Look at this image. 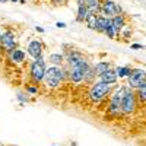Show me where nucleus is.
<instances>
[{"label": "nucleus", "instance_id": "obj_25", "mask_svg": "<svg viewBox=\"0 0 146 146\" xmlns=\"http://www.w3.org/2000/svg\"><path fill=\"white\" fill-rule=\"evenodd\" d=\"M35 29L38 32H44V28H41V27H35Z\"/></svg>", "mask_w": 146, "mask_h": 146}, {"label": "nucleus", "instance_id": "obj_20", "mask_svg": "<svg viewBox=\"0 0 146 146\" xmlns=\"http://www.w3.org/2000/svg\"><path fill=\"white\" fill-rule=\"evenodd\" d=\"M53 6H64L67 3V0H50Z\"/></svg>", "mask_w": 146, "mask_h": 146}, {"label": "nucleus", "instance_id": "obj_1", "mask_svg": "<svg viewBox=\"0 0 146 146\" xmlns=\"http://www.w3.org/2000/svg\"><path fill=\"white\" fill-rule=\"evenodd\" d=\"M66 70L62 66H50L47 67L45 70V75H44V83L47 88H58L62 85L63 79L66 78Z\"/></svg>", "mask_w": 146, "mask_h": 146}, {"label": "nucleus", "instance_id": "obj_2", "mask_svg": "<svg viewBox=\"0 0 146 146\" xmlns=\"http://www.w3.org/2000/svg\"><path fill=\"white\" fill-rule=\"evenodd\" d=\"M113 89H114V85L104 83L101 80L94 82L91 89H89V98L94 102H101V101H104L107 96L113 92Z\"/></svg>", "mask_w": 146, "mask_h": 146}, {"label": "nucleus", "instance_id": "obj_4", "mask_svg": "<svg viewBox=\"0 0 146 146\" xmlns=\"http://www.w3.org/2000/svg\"><path fill=\"white\" fill-rule=\"evenodd\" d=\"M45 70H47L45 60L42 57L35 58L34 62L31 63V66H29V78H31V80L35 85H38L40 82H42L44 75H45Z\"/></svg>", "mask_w": 146, "mask_h": 146}, {"label": "nucleus", "instance_id": "obj_10", "mask_svg": "<svg viewBox=\"0 0 146 146\" xmlns=\"http://www.w3.org/2000/svg\"><path fill=\"white\" fill-rule=\"evenodd\" d=\"M111 23H113V28H114V31H115V34H117V38H118L120 34H121V31L127 27V18H126L123 13L117 15V16L111 18Z\"/></svg>", "mask_w": 146, "mask_h": 146}, {"label": "nucleus", "instance_id": "obj_8", "mask_svg": "<svg viewBox=\"0 0 146 146\" xmlns=\"http://www.w3.org/2000/svg\"><path fill=\"white\" fill-rule=\"evenodd\" d=\"M145 79H146V70H143V69H131L130 75L127 76V85H129V88L136 89Z\"/></svg>", "mask_w": 146, "mask_h": 146}, {"label": "nucleus", "instance_id": "obj_15", "mask_svg": "<svg viewBox=\"0 0 146 146\" xmlns=\"http://www.w3.org/2000/svg\"><path fill=\"white\" fill-rule=\"evenodd\" d=\"M48 62H50L53 66H62L66 62V57L62 53H51L48 56Z\"/></svg>", "mask_w": 146, "mask_h": 146}, {"label": "nucleus", "instance_id": "obj_21", "mask_svg": "<svg viewBox=\"0 0 146 146\" xmlns=\"http://www.w3.org/2000/svg\"><path fill=\"white\" fill-rule=\"evenodd\" d=\"M145 45L142 44H131V50H143Z\"/></svg>", "mask_w": 146, "mask_h": 146}, {"label": "nucleus", "instance_id": "obj_7", "mask_svg": "<svg viewBox=\"0 0 146 146\" xmlns=\"http://www.w3.org/2000/svg\"><path fill=\"white\" fill-rule=\"evenodd\" d=\"M101 13L107 18H114L123 13V9L114 0H101Z\"/></svg>", "mask_w": 146, "mask_h": 146}, {"label": "nucleus", "instance_id": "obj_17", "mask_svg": "<svg viewBox=\"0 0 146 146\" xmlns=\"http://www.w3.org/2000/svg\"><path fill=\"white\" fill-rule=\"evenodd\" d=\"M135 92H136V96L140 102H146V79L136 88Z\"/></svg>", "mask_w": 146, "mask_h": 146}, {"label": "nucleus", "instance_id": "obj_13", "mask_svg": "<svg viewBox=\"0 0 146 146\" xmlns=\"http://www.w3.org/2000/svg\"><path fill=\"white\" fill-rule=\"evenodd\" d=\"M9 57H10V60H12L13 63L21 64V63L25 62L27 54H25V51H23V50H21V48H15L13 51H10V53H9Z\"/></svg>", "mask_w": 146, "mask_h": 146}, {"label": "nucleus", "instance_id": "obj_19", "mask_svg": "<svg viewBox=\"0 0 146 146\" xmlns=\"http://www.w3.org/2000/svg\"><path fill=\"white\" fill-rule=\"evenodd\" d=\"M96 16L98 15H92V13H89V16L86 18V25H88V28L89 29H94L95 31V25H96Z\"/></svg>", "mask_w": 146, "mask_h": 146}, {"label": "nucleus", "instance_id": "obj_18", "mask_svg": "<svg viewBox=\"0 0 146 146\" xmlns=\"http://www.w3.org/2000/svg\"><path fill=\"white\" fill-rule=\"evenodd\" d=\"M131 72V67L130 66H120L115 69V73H117V78L123 79V78H127Z\"/></svg>", "mask_w": 146, "mask_h": 146}, {"label": "nucleus", "instance_id": "obj_12", "mask_svg": "<svg viewBox=\"0 0 146 146\" xmlns=\"http://www.w3.org/2000/svg\"><path fill=\"white\" fill-rule=\"evenodd\" d=\"M110 22H111V18H107V16H104V15H98V16H96L95 31H96V32L104 34V31H105V29H107V27L110 25Z\"/></svg>", "mask_w": 146, "mask_h": 146}, {"label": "nucleus", "instance_id": "obj_27", "mask_svg": "<svg viewBox=\"0 0 146 146\" xmlns=\"http://www.w3.org/2000/svg\"><path fill=\"white\" fill-rule=\"evenodd\" d=\"M0 40H2V31H0Z\"/></svg>", "mask_w": 146, "mask_h": 146}, {"label": "nucleus", "instance_id": "obj_6", "mask_svg": "<svg viewBox=\"0 0 146 146\" xmlns=\"http://www.w3.org/2000/svg\"><path fill=\"white\" fill-rule=\"evenodd\" d=\"M16 32L12 29V28H6L2 34V40H0V48L2 50H5V53H10V51H13L16 47Z\"/></svg>", "mask_w": 146, "mask_h": 146}, {"label": "nucleus", "instance_id": "obj_14", "mask_svg": "<svg viewBox=\"0 0 146 146\" xmlns=\"http://www.w3.org/2000/svg\"><path fill=\"white\" fill-rule=\"evenodd\" d=\"M108 69H111V63L110 62H98L95 66H94V73H95V76H101L104 72H107Z\"/></svg>", "mask_w": 146, "mask_h": 146}, {"label": "nucleus", "instance_id": "obj_5", "mask_svg": "<svg viewBox=\"0 0 146 146\" xmlns=\"http://www.w3.org/2000/svg\"><path fill=\"white\" fill-rule=\"evenodd\" d=\"M137 107V96L136 92L131 88H126L123 101H121V113L123 114H131L135 113V110Z\"/></svg>", "mask_w": 146, "mask_h": 146}, {"label": "nucleus", "instance_id": "obj_11", "mask_svg": "<svg viewBox=\"0 0 146 146\" xmlns=\"http://www.w3.org/2000/svg\"><path fill=\"white\" fill-rule=\"evenodd\" d=\"M117 73H115V69H108L107 72H104L102 75L100 76V80L104 82V83H110V85H114L117 82Z\"/></svg>", "mask_w": 146, "mask_h": 146}, {"label": "nucleus", "instance_id": "obj_3", "mask_svg": "<svg viewBox=\"0 0 146 146\" xmlns=\"http://www.w3.org/2000/svg\"><path fill=\"white\" fill-rule=\"evenodd\" d=\"M126 92V86H114L113 92L110 94V102H108V113L113 115L121 114V101Z\"/></svg>", "mask_w": 146, "mask_h": 146}, {"label": "nucleus", "instance_id": "obj_9", "mask_svg": "<svg viewBox=\"0 0 146 146\" xmlns=\"http://www.w3.org/2000/svg\"><path fill=\"white\" fill-rule=\"evenodd\" d=\"M27 50H28V54H29L34 60H35V58H40V57H42L44 44H42L41 40H32V41H29Z\"/></svg>", "mask_w": 146, "mask_h": 146}, {"label": "nucleus", "instance_id": "obj_23", "mask_svg": "<svg viewBox=\"0 0 146 146\" xmlns=\"http://www.w3.org/2000/svg\"><path fill=\"white\" fill-rule=\"evenodd\" d=\"M56 27H57V28H66L67 25H66L64 22H56Z\"/></svg>", "mask_w": 146, "mask_h": 146}, {"label": "nucleus", "instance_id": "obj_22", "mask_svg": "<svg viewBox=\"0 0 146 146\" xmlns=\"http://www.w3.org/2000/svg\"><path fill=\"white\" fill-rule=\"evenodd\" d=\"M27 91L31 92V94H36V92H38V88H35V86H27Z\"/></svg>", "mask_w": 146, "mask_h": 146}, {"label": "nucleus", "instance_id": "obj_24", "mask_svg": "<svg viewBox=\"0 0 146 146\" xmlns=\"http://www.w3.org/2000/svg\"><path fill=\"white\" fill-rule=\"evenodd\" d=\"M12 3H21V5H25V0H10Z\"/></svg>", "mask_w": 146, "mask_h": 146}, {"label": "nucleus", "instance_id": "obj_16", "mask_svg": "<svg viewBox=\"0 0 146 146\" xmlns=\"http://www.w3.org/2000/svg\"><path fill=\"white\" fill-rule=\"evenodd\" d=\"M89 16V10L86 5H80L78 6V15H76V21L78 22H86V18Z\"/></svg>", "mask_w": 146, "mask_h": 146}, {"label": "nucleus", "instance_id": "obj_26", "mask_svg": "<svg viewBox=\"0 0 146 146\" xmlns=\"http://www.w3.org/2000/svg\"><path fill=\"white\" fill-rule=\"evenodd\" d=\"M6 2H9V0H0V3H6Z\"/></svg>", "mask_w": 146, "mask_h": 146}]
</instances>
